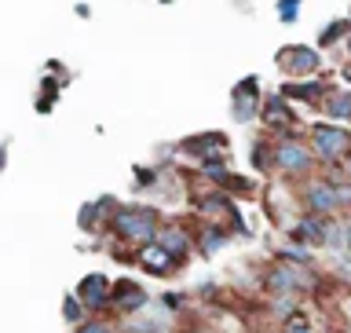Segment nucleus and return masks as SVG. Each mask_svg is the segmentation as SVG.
<instances>
[{"label": "nucleus", "instance_id": "0eeeda50", "mask_svg": "<svg viewBox=\"0 0 351 333\" xmlns=\"http://www.w3.org/2000/svg\"><path fill=\"white\" fill-rule=\"evenodd\" d=\"M256 81H241L238 88H234V99H230V110H234V117L238 121H252L260 114V95H256V88H252Z\"/></svg>", "mask_w": 351, "mask_h": 333}, {"label": "nucleus", "instance_id": "f8f14e48", "mask_svg": "<svg viewBox=\"0 0 351 333\" xmlns=\"http://www.w3.org/2000/svg\"><path fill=\"white\" fill-rule=\"evenodd\" d=\"M285 66H289L293 73H315L318 66H322V59H318L315 48H289L285 51Z\"/></svg>", "mask_w": 351, "mask_h": 333}, {"label": "nucleus", "instance_id": "9d476101", "mask_svg": "<svg viewBox=\"0 0 351 333\" xmlns=\"http://www.w3.org/2000/svg\"><path fill=\"white\" fill-rule=\"evenodd\" d=\"M183 150L186 154H197L202 161H216V154L227 150V139L213 132V136H194V139H183Z\"/></svg>", "mask_w": 351, "mask_h": 333}, {"label": "nucleus", "instance_id": "f257e3e1", "mask_svg": "<svg viewBox=\"0 0 351 333\" xmlns=\"http://www.w3.org/2000/svg\"><path fill=\"white\" fill-rule=\"evenodd\" d=\"M110 227H114L117 238L125 242H139V246H150V242H158V213L154 209H143V205H125L117 209L114 220H110Z\"/></svg>", "mask_w": 351, "mask_h": 333}, {"label": "nucleus", "instance_id": "6e6552de", "mask_svg": "<svg viewBox=\"0 0 351 333\" xmlns=\"http://www.w3.org/2000/svg\"><path fill=\"white\" fill-rule=\"evenodd\" d=\"M114 304H117V312H125V315H132V312H139V308H147V290H143L139 282H117L114 286Z\"/></svg>", "mask_w": 351, "mask_h": 333}, {"label": "nucleus", "instance_id": "a211bd4d", "mask_svg": "<svg viewBox=\"0 0 351 333\" xmlns=\"http://www.w3.org/2000/svg\"><path fill=\"white\" fill-rule=\"evenodd\" d=\"M77 333H114V326H110V323H99V319H88V323L77 326Z\"/></svg>", "mask_w": 351, "mask_h": 333}, {"label": "nucleus", "instance_id": "20e7f679", "mask_svg": "<svg viewBox=\"0 0 351 333\" xmlns=\"http://www.w3.org/2000/svg\"><path fill=\"white\" fill-rule=\"evenodd\" d=\"M304 205L311 216H333L340 209V198H337V187L333 180H311L304 187Z\"/></svg>", "mask_w": 351, "mask_h": 333}, {"label": "nucleus", "instance_id": "4468645a", "mask_svg": "<svg viewBox=\"0 0 351 333\" xmlns=\"http://www.w3.org/2000/svg\"><path fill=\"white\" fill-rule=\"evenodd\" d=\"M263 117H267L271 125H285V121L293 117V110L285 106V99H267V106H263Z\"/></svg>", "mask_w": 351, "mask_h": 333}, {"label": "nucleus", "instance_id": "2eb2a0df", "mask_svg": "<svg viewBox=\"0 0 351 333\" xmlns=\"http://www.w3.org/2000/svg\"><path fill=\"white\" fill-rule=\"evenodd\" d=\"M326 114H329V117H351V92L329 95V99H326Z\"/></svg>", "mask_w": 351, "mask_h": 333}, {"label": "nucleus", "instance_id": "ddd939ff", "mask_svg": "<svg viewBox=\"0 0 351 333\" xmlns=\"http://www.w3.org/2000/svg\"><path fill=\"white\" fill-rule=\"evenodd\" d=\"M62 315H66V323H73V326H81V323H88V308H84V301L77 293H70L62 301Z\"/></svg>", "mask_w": 351, "mask_h": 333}, {"label": "nucleus", "instance_id": "39448f33", "mask_svg": "<svg viewBox=\"0 0 351 333\" xmlns=\"http://www.w3.org/2000/svg\"><path fill=\"white\" fill-rule=\"evenodd\" d=\"M77 297L84 301L88 312H103V308L114 304V286H110L106 275H88V279H81V286H77Z\"/></svg>", "mask_w": 351, "mask_h": 333}, {"label": "nucleus", "instance_id": "9b49d317", "mask_svg": "<svg viewBox=\"0 0 351 333\" xmlns=\"http://www.w3.org/2000/svg\"><path fill=\"white\" fill-rule=\"evenodd\" d=\"M158 246H165L176 260H183L186 253H191V238H186L183 227H161L158 231Z\"/></svg>", "mask_w": 351, "mask_h": 333}, {"label": "nucleus", "instance_id": "f03ea898", "mask_svg": "<svg viewBox=\"0 0 351 333\" xmlns=\"http://www.w3.org/2000/svg\"><path fill=\"white\" fill-rule=\"evenodd\" d=\"M311 150L315 158H322L326 165H333L340 158H351V132L340 125H315L311 128Z\"/></svg>", "mask_w": 351, "mask_h": 333}, {"label": "nucleus", "instance_id": "7ed1b4c3", "mask_svg": "<svg viewBox=\"0 0 351 333\" xmlns=\"http://www.w3.org/2000/svg\"><path fill=\"white\" fill-rule=\"evenodd\" d=\"M274 165H278L282 172L304 176L315 165V150H307L304 143H296V139H282L278 147H274Z\"/></svg>", "mask_w": 351, "mask_h": 333}, {"label": "nucleus", "instance_id": "423d86ee", "mask_svg": "<svg viewBox=\"0 0 351 333\" xmlns=\"http://www.w3.org/2000/svg\"><path fill=\"white\" fill-rule=\"evenodd\" d=\"M300 286H304V279H300V271H296V264H274L267 271V279H263V290L271 297H293Z\"/></svg>", "mask_w": 351, "mask_h": 333}, {"label": "nucleus", "instance_id": "aec40b11", "mask_svg": "<svg viewBox=\"0 0 351 333\" xmlns=\"http://www.w3.org/2000/svg\"><path fill=\"white\" fill-rule=\"evenodd\" d=\"M285 333H311V323H307V319H300V315H289L285 319Z\"/></svg>", "mask_w": 351, "mask_h": 333}, {"label": "nucleus", "instance_id": "f3484780", "mask_svg": "<svg viewBox=\"0 0 351 333\" xmlns=\"http://www.w3.org/2000/svg\"><path fill=\"white\" fill-rule=\"evenodd\" d=\"M95 216H99V202H88V205L81 209V216H77V224H81V227H92Z\"/></svg>", "mask_w": 351, "mask_h": 333}, {"label": "nucleus", "instance_id": "dca6fc26", "mask_svg": "<svg viewBox=\"0 0 351 333\" xmlns=\"http://www.w3.org/2000/svg\"><path fill=\"white\" fill-rule=\"evenodd\" d=\"M223 242H227L223 231H208V238H202V249H205V253H216L219 246H223Z\"/></svg>", "mask_w": 351, "mask_h": 333}, {"label": "nucleus", "instance_id": "1a4fd4ad", "mask_svg": "<svg viewBox=\"0 0 351 333\" xmlns=\"http://www.w3.org/2000/svg\"><path fill=\"white\" fill-rule=\"evenodd\" d=\"M139 264H143V271H150V275H169L176 268V257L165 246H158V242H150V246L139 249Z\"/></svg>", "mask_w": 351, "mask_h": 333}, {"label": "nucleus", "instance_id": "412c9836", "mask_svg": "<svg viewBox=\"0 0 351 333\" xmlns=\"http://www.w3.org/2000/svg\"><path fill=\"white\" fill-rule=\"evenodd\" d=\"M344 169H348V180H351V158H348V161H344Z\"/></svg>", "mask_w": 351, "mask_h": 333}, {"label": "nucleus", "instance_id": "6ab92c4d", "mask_svg": "<svg viewBox=\"0 0 351 333\" xmlns=\"http://www.w3.org/2000/svg\"><path fill=\"white\" fill-rule=\"evenodd\" d=\"M202 172L208 176V180H223V176H227L223 161H202Z\"/></svg>", "mask_w": 351, "mask_h": 333}, {"label": "nucleus", "instance_id": "4be33fe9", "mask_svg": "<svg viewBox=\"0 0 351 333\" xmlns=\"http://www.w3.org/2000/svg\"><path fill=\"white\" fill-rule=\"evenodd\" d=\"M348 312H351V304H348Z\"/></svg>", "mask_w": 351, "mask_h": 333}]
</instances>
